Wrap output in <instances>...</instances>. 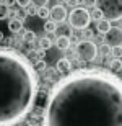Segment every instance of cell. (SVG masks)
Returning <instances> with one entry per match:
<instances>
[{"mask_svg":"<svg viewBox=\"0 0 122 126\" xmlns=\"http://www.w3.org/2000/svg\"><path fill=\"white\" fill-rule=\"evenodd\" d=\"M96 8L108 21L122 20V0H96Z\"/></svg>","mask_w":122,"mask_h":126,"instance_id":"3957f363","label":"cell"},{"mask_svg":"<svg viewBox=\"0 0 122 126\" xmlns=\"http://www.w3.org/2000/svg\"><path fill=\"white\" fill-rule=\"evenodd\" d=\"M38 47L41 49L42 52H44V51H49V49L52 47V41H51V38H47V36L39 38V39H38Z\"/></svg>","mask_w":122,"mask_h":126,"instance_id":"4fadbf2b","label":"cell"},{"mask_svg":"<svg viewBox=\"0 0 122 126\" xmlns=\"http://www.w3.org/2000/svg\"><path fill=\"white\" fill-rule=\"evenodd\" d=\"M55 46L60 51H67L72 46V39L68 36H64V34H57L55 36Z\"/></svg>","mask_w":122,"mask_h":126,"instance_id":"9c48e42d","label":"cell"},{"mask_svg":"<svg viewBox=\"0 0 122 126\" xmlns=\"http://www.w3.org/2000/svg\"><path fill=\"white\" fill-rule=\"evenodd\" d=\"M33 69L36 70V74H38V72H44V70L47 69V62L44 61V59H41V61H34Z\"/></svg>","mask_w":122,"mask_h":126,"instance_id":"2e32d148","label":"cell"},{"mask_svg":"<svg viewBox=\"0 0 122 126\" xmlns=\"http://www.w3.org/2000/svg\"><path fill=\"white\" fill-rule=\"evenodd\" d=\"M68 26L72 30H78V31H83V30L89 28V23H91V16H89V12L83 7H77V8H72V12L68 13Z\"/></svg>","mask_w":122,"mask_h":126,"instance_id":"277c9868","label":"cell"},{"mask_svg":"<svg viewBox=\"0 0 122 126\" xmlns=\"http://www.w3.org/2000/svg\"><path fill=\"white\" fill-rule=\"evenodd\" d=\"M121 74H122V72H121Z\"/></svg>","mask_w":122,"mask_h":126,"instance_id":"f546056e","label":"cell"},{"mask_svg":"<svg viewBox=\"0 0 122 126\" xmlns=\"http://www.w3.org/2000/svg\"><path fill=\"white\" fill-rule=\"evenodd\" d=\"M23 21H20V20H16V18H10V21H8V30L13 34H16V33H20L21 30H23Z\"/></svg>","mask_w":122,"mask_h":126,"instance_id":"8fae6325","label":"cell"},{"mask_svg":"<svg viewBox=\"0 0 122 126\" xmlns=\"http://www.w3.org/2000/svg\"><path fill=\"white\" fill-rule=\"evenodd\" d=\"M39 79L18 51L0 46V126H16L34 108Z\"/></svg>","mask_w":122,"mask_h":126,"instance_id":"7a4b0ae2","label":"cell"},{"mask_svg":"<svg viewBox=\"0 0 122 126\" xmlns=\"http://www.w3.org/2000/svg\"><path fill=\"white\" fill-rule=\"evenodd\" d=\"M83 2V8H94L96 7V0H81Z\"/></svg>","mask_w":122,"mask_h":126,"instance_id":"603a6c76","label":"cell"},{"mask_svg":"<svg viewBox=\"0 0 122 126\" xmlns=\"http://www.w3.org/2000/svg\"><path fill=\"white\" fill-rule=\"evenodd\" d=\"M34 39H36V33H34L33 30H26V31H23L21 43H26V44H34Z\"/></svg>","mask_w":122,"mask_h":126,"instance_id":"5bb4252c","label":"cell"},{"mask_svg":"<svg viewBox=\"0 0 122 126\" xmlns=\"http://www.w3.org/2000/svg\"><path fill=\"white\" fill-rule=\"evenodd\" d=\"M31 3H33L36 8H41V7H47L49 0H31Z\"/></svg>","mask_w":122,"mask_h":126,"instance_id":"7402d4cb","label":"cell"},{"mask_svg":"<svg viewBox=\"0 0 122 126\" xmlns=\"http://www.w3.org/2000/svg\"><path fill=\"white\" fill-rule=\"evenodd\" d=\"M55 72L60 77H65L72 72V61L68 57H60V59H57L55 62Z\"/></svg>","mask_w":122,"mask_h":126,"instance_id":"ba28073f","label":"cell"},{"mask_svg":"<svg viewBox=\"0 0 122 126\" xmlns=\"http://www.w3.org/2000/svg\"><path fill=\"white\" fill-rule=\"evenodd\" d=\"M49 16H51V21H54V23H62V21H65L67 16H68V13H67V8L64 7V5H54L51 8V12H49Z\"/></svg>","mask_w":122,"mask_h":126,"instance_id":"52a82bcc","label":"cell"},{"mask_svg":"<svg viewBox=\"0 0 122 126\" xmlns=\"http://www.w3.org/2000/svg\"><path fill=\"white\" fill-rule=\"evenodd\" d=\"M99 54H101V56H109V54H111V47H109L106 43L101 44V46H99Z\"/></svg>","mask_w":122,"mask_h":126,"instance_id":"44dd1931","label":"cell"},{"mask_svg":"<svg viewBox=\"0 0 122 126\" xmlns=\"http://www.w3.org/2000/svg\"><path fill=\"white\" fill-rule=\"evenodd\" d=\"M2 39H3V34H2V33H0V41H2Z\"/></svg>","mask_w":122,"mask_h":126,"instance_id":"83f0119b","label":"cell"},{"mask_svg":"<svg viewBox=\"0 0 122 126\" xmlns=\"http://www.w3.org/2000/svg\"><path fill=\"white\" fill-rule=\"evenodd\" d=\"M104 43L109 47L122 46V28L121 26H111V30L104 34Z\"/></svg>","mask_w":122,"mask_h":126,"instance_id":"8992f818","label":"cell"},{"mask_svg":"<svg viewBox=\"0 0 122 126\" xmlns=\"http://www.w3.org/2000/svg\"><path fill=\"white\" fill-rule=\"evenodd\" d=\"M44 31L49 33V34H55L57 33V23H54V21H51V20H46V23H44Z\"/></svg>","mask_w":122,"mask_h":126,"instance_id":"9a60e30c","label":"cell"},{"mask_svg":"<svg viewBox=\"0 0 122 126\" xmlns=\"http://www.w3.org/2000/svg\"><path fill=\"white\" fill-rule=\"evenodd\" d=\"M89 16H91V20H94V21H99V20H103V13L99 12L96 7H94L91 12H89Z\"/></svg>","mask_w":122,"mask_h":126,"instance_id":"d6986e66","label":"cell"},{"mask_svg":"<svg viewBox=\"0 0 122 126\" xmlns=\"http://www.w3.org/2000/svg\"><path fill=\"white\" fill-rule=\"evenodd\" d=\"M10 16V8L3 7V5H0V20H7Z\"/></svg>","mask_w":122,"mask_h":126,"instance_id":"ffe728a7","label":"cell"},{"mask_svg":"<svg viewBox=\"0 0 122 126\" xmlns=\"http://www.w3.org/2000/svg\"><path fill=\"white\" fill-rule=\"evenodd\" d=\"M16 5H18L20 8H28L29 5H31V0H16Z\"/></svg>","mask_w":122,"mask_h":126,"instance_id":"cb8c5ba5","label":"cell"},{"mask_svg":"<svg viewBox=\"0 0 122 126\" xmlns=\"http://www.w3.org/2000/svg\"><path fill=\"white\" fill-rule=\"evenodd\" d=\"M109 69H111V74H117V72H122V61L121 59H109L108 62Z\"/></svg>","mask_w":122,"mask_h":126,"instance_id":"7c38bea8","label":"cell"},{"mask_svg":"<svg viewBox=\"0 0 122 126\" xmlns=\"http://www.w3.org/2000/svg\"><path fill=\"white\" fill-rule=\"evenodd\" d=\"M96 31L99 33V34H106V33L111 30V21H108V20H99V21H96Z\"/></svg>","mask_w":122,"mask_h":126,"instance_id":"30bf717a","label":"cell"},{"mask_svg":"<svg viewBox=\"0 0 122 126\" xmlns=\"http://www.w3.org/2000/svg\"><path fill=\"white\" fill-rule=\"evenodd\" d=\"M0 5H3L7 8H11L13 5H16V0H0Z\"/></svg>","mask_w":122,"mask_h":126,"instance_id":"d4e9b609","label":"cell"},{"mask_svg":"<svg viewBox=\"0 0 122 126\" xmlns=\"http://www.w3.org/2000/svg\"><path fill=\"white\" fill-rule=\"evenodd\" d=\"M111 59H121L122 57V46H116V47H111Z\"/></svg>","mask_w":122,"mask_h":126,"instance_id":"ac0fdd59","label":"cell"},{"mask_svg":"<svg viewBox=\"0 0 122 126\" xmlns=\"http://www.w3.org/2000/svg\"><path fill=\"white\" fill-rule=\"evenodd\" d=\"M75 52H77V57H78L81 62H93L94 59L98 57V46H96L94 41L81 39V41L77 43Z\"/></svg>","mask_w":122,"mask_h":126,"instance_id":"5b68a950","label":"cell"},{"mask_svg":"<svg viewBox=\"0 0 122 126\" xmlns=\"http://www.w3.org/2000/svg\"><path fill=\"white\" fill-rule=\"evenodd\" d=\"M38 125V121L36 120H33V118H28V126H36Z\"/></svg>","mask_w":122,"mask_h":126,"instance_id":"4316f807","label":"cell"},{"mask_svg":"<svg viewBox=\"0 0 122 126\" xmlns=\"http://www.w3.org/2000/svg\"><path fill=\"white\" fill-rule=\"evenodd\" d=\"M65 3L68 5V7H72V8H77L78 3H80V0H65Z\"/></svg>","mask_w":122,"mask_h":126,"instance_id":"484cf974","label":"cell"},{"mask_svg":"<svg viewBox=\"0 0 122 126\" xmlns=\"http://www.w3.org/2000/svg\"><path fill=\"white\" fill-rule=\"evenodd\" d=\"M49 12H51V10L47 8V7H41V8L36 10V15H38L41 20H47L49 18Z\"/></svg>","mask_w":122,"mask_h":126,"instance_id":"e0dca14e","label":"cell"},{"mask_svg":"<svg viewBox=\"0 0 122 126\" xmlns=\"http://www.w3.org/2000/svg\"><path fill=\"white\" fill-rule=\"evenodd\" d=\"M41 126H122V79L103 69H78L49 90Z\"/></svg>","mask_w":122,"mask_h":126,"instance_id":"6da1fadb","label":"cell"},{"mask_svg":"<svg viewBox=\"0 0 122 126\" xmlns=\"http://www.w3.org/2000/svg\"><path fill=\"white\" fill-rule=\"evenodd\" d=\"M16 126H20V125H16Z\"/></svg>","mask_w":122,"mask_h":126,"instance_id":"f1b7e54d","label":"cell"}]
</instances>
